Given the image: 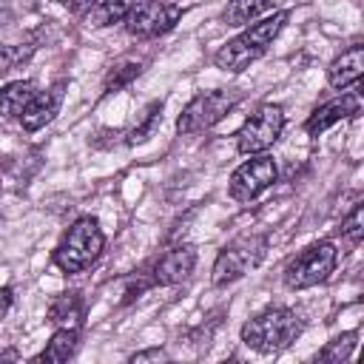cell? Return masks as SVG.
I'll use <instances>...</instances> for the list:
<instances>
[{
	"label": "cell",
	"instance_id": "obj_1",
	"mask_svg": "<svg viewBox=\"0 0 364 364\" xmlns=\"http://www.w3.org/2000/svg\"><path fill=\"white\" fill-rule=\"evenodd\" d=\"M290 20V11H273L250 26H245L233 40H228L216 54H213V63L216 68L222 71H230V74H239L245 71L250 63H256L270 46L273 40L279 37V31L284 28V23Z\"/></svg>",
	"mask_w": 364,
	"mask_h": 364
},
{
	"label": "cell",
	"instance_id": "obj_2",
	"mask_svg": "<svg viewBox=\"0 0 364 364\" xmlns=\"http://www.w3.org/2000/svg\"><path fill=\"white\" fill-rule=\"evenodd\" d=\"M301 330H304L301 316L290 307L276 304V307L256 313L253 318L242 324V341L262 355H273V353L287 350L301 336Z\"/></svg>",
	"mask_w": 364,
	"mask_h": 364
},
{
	"label": "cell",
	"instance_id": "obj_3",
	"mask_svg": "<svg viewBox=\"0 0 364 364\" xmlns=\"http://www.w3.org/2000/svg\"><path fill=\"white\" fill-rule=\"evenodd\" d=\"M105 247V236L102 228L94 216H80L57 242V247L51 250V262L63 270V273H82L85 267H91L100 253Z\"/></svg>",
	"mask_w": 364,
	"mask_h": 364
},
{
	"label": "cell",
	"instance_id": "obj_4",
	"mask_svg": "<svg viewBox=\"0 0 364 364\" xmlns=\"http://www.w3.org/2000/svg\"><path fill=\"white\" fill-rule=\"evenodd\" d=\"M264 253H267V236H253L250 233V236L233 239L230 245H225L216 253V262H213V270H210V282L216 287L233 284L247 270L259 267L262 259H264Z\"/></svg>",
	"mask_w": 364,
	"mask_h": 364
},
{
	"label": "cell",
	"instance_id": "obj_5",
	"mask_svg": "<svg viewBox=\"0 0 364 364\" xmlns=\"http://www.w3.org/2000/svg\"><path fill=\"white\" fill-rule=\"evenodd\" d=\"M336 262H338V250L333 242H327V239L313 242L310 247H304L299 256H293L287 262V267L282 273L284 287H290V290L316 287L330 279V273L336 270Z\"/></svg>",
	"mask_w": 364,
	"mask_h": 364
},
{
	"label": "cell",
	"instance_id": "obj_6",
	"mask_svg": "<svg viewBox=\"0 0 364 364\" xmlns=\"http://www.w3.org/2000/svg\"><path fill=\"white\" fill-rule=\"evenodd\" d=\"M242 94L233 88H213V91H202L196 94L179 114L176 119V131L179 134H199L213 128L216 122H222L236 105H239Z\"/></svg>",
	"mask_w": 364,
	"mask_h": 364
},
{
	"label": "cell",
	"instance_id": "obj_7",
	"mask_svg": "<svg viewBox=\"0 0 364 364\" xmlns=\"http://www.w3.org/2000/svg\"><path fill=\"white\" fill-rule=\"evenodd\" d=\"M182 17V6L173 0H134V6H128L122 26L131 37L136 40H154L168 34Z\"/></svg>",
	"mask_w": 364,
	"mask_h": 364
},
{
	"label": "cell",
	"instance_id": "obj_8",
	"mask_svg": "<svg viewBox=\"0 0 364 364\" xmlns=\"http://www.w3.org/2000/svg\"><path fill=\"white\" fill-rule=\"evenodd\" d=\"M282 128H284V108L264 102L236 131V151L239 154H262L282 136Z\"/></svg>",
	"mask_w": 364,
	"mask_h": 364
},
{
	"label": "cell",
	"instance_id": "obj_9",
	"mask_svg": "<svg viewBox=\"0 0 364 364\" xmlns=\"http://www.w3.org/2000/svg\"><path fill=\"white\" fill-rule=\"evenodd\" d=\"M276 176H279V168H276L273 156H267V154L253 156V154H250V159L242 162V165L230 173L228 191H230V196H233L236 202H250V199H256L262 191H267V188L276 182Z\"/></svg>",
	"mask_w": 364,
	"mask_h": 364
},
{
	"label": "cell",
	"instance_id": "obj_10",
	"mask_svg": "<svg viewBox=\"0 0 364 364\" xmlns=\"http://www.w3.org/2000/svg\"><path fill=\"white\" fill-rule=\"evenodd\" d=\"M148 267V276H151V284L154 287H171V284H179L185 282L193 267H196V250L191 245H176L171 250H165L159 259H154Z\"/></svg>",
	"mask_w": 364,
	"mask_h": 364
},
{
	"label": "cell",
	"instance_id": "obj_11",
	"mask_svg": "<svg viewBox=\"0 0 364 364\" xmlns=\"http://www.w3.org/2000/svg\"><path fill=\"white\" fill-rule=\"evenodd\" d=\"M358 114H361V91H358V85H353V91H347V94H341V97H336V100L318 105V108L304 119V131H307L310 136H318V134H324L327 128H333L336 122L350 119V117H358Z\"/></svg>",
	"mask_w": 364,
	"mask_h": 364
},
{
	"label": "cell",
	"instance_id": "obj_12",
	"mask_svg": "<svg viewBox=\"0 0 364 364\" xmlns=\"http://www.w3.org/2000/svg\"><path fill=\"white\" fill-rule=\"evenodd\" d=\"M63 91H65V80H57L51 88L37 91L34 100H31V102L26 105V111L20 114V125H23L26 131H40V128H46V125L60 114Z\"/></svg>",
	"mask_w": 364,
	"mask_h": 364
},
{
	"label": "cell",
	"instance_id": "obj_13",
	"mask_svg": "<svg viewBox=\"0 0 364 364\" xmlns=\"http://www.w3.org/2000/svg\"><path fill=\"white\" fill-rule=\"evenodd\" d=\"M361 77H364V46L361 43H353L327 65V82L338 91L361 85Z\"/></svg>",
	"mask_w": 364,
	"mask_h": 364
},
{
	"label": "cell",
	"instance_id": "obj_14",
	"mask_svg": "<svg viewBox=\"0 0 364 364\" xmlns=\"http://www.w3.org/2000/svg\"><path fill=\"white\" fill-rule=\"evenodd\" d=\"M284 0H230L222 11V23L225 26H233V28H242V26H250L273 11H279Z\"/></svg>",
	"mask_w": 364,
	"mask_h": 364
},
{
	"label": "cell",
	"instance_id": "obj_15",
	"mask_svg": "<svg viewBox=\"0 0 364 364\" xmlns=\"http://www.w3.org/2000/svg\"><path fill=\"white\" fill-rule=\"evenodd\" d=\"M82 316H85V304H82V296L77 290L60 293L48 304V321L57 327H80Z\"/></svg>",
	"mask_w": 364,
	"mask_h": 364
},
{
	"label": "cell",
	"instance_id": "obj_16",
	"mask_svg": "<svg viewBox=\"0 0 364 364\" xmlns=\"http://www.w3.org/2000/svg\"><path fill=\"white\" fill-rule=\"evenodd\" d=\"M80 344V327H57L54 336L48 338L46 350L34 355V361H48V364H63L77 353Z\"/></svg>",
	"mask_w": 364,
	"mask_h": 364
},
{
	"label": "cell",
	"instance_id": "obj_17",
	"mask_svg": "<svg viewBox=\"0 0 364 364\" xmlns=\"http://www.w3.org/2000/svg\"><path fill=\"white\" fill-rule=\"evenodd\" d=\"M34 94H37V85L31 80H14V82L3 85L0 88V117L20 119V114L34 100Z\"/></svg>",
	"mask_w": 364,
	"mask_h": 364
},
{
	"label": "cell",
	"instance_id": "obj_18",
	"mask_svg": "<svg viewBox=\"0 0 364 364\" xmlns=\"http://www.w3.org/2000/svg\"><path fill=\"white\" fill-rule=\"evenodd\" d=\"M125 11H128V3H125V0H97L94 6H88L85 20H88V26L102 28V26L122 23Z\"/></svg>",
	"mask_w": 364,
	"mask_h": 364
},
{
	"label": "cell",
	"instance_id": "obj_19",
	"mask_svg": "<svg viewBox=\"0 0 364 364\" xmlns=\"http://www.w3.org/2000/svg\"><path fill=\"white\" fill-rule=\"evenodd\" d=\"M139 74H142V63L139 60H122V63L111 65L108 74H105V80H102V94H114L119 88L131 85Z\"/></svg>",
	"mask_w": 364,
	"mask_h": 364
},
{
	"label": "cell",
	"instance_id": "obj_20",
	"mask_svg": "<svg viewBox=\"0 0 364 364\" xmlns=\"http://www.w3.org/2000/svg\"><path fill=\"white\" fill-rule=\"evenodd\" d=\"M162 122V102H151L148 108H145V114H142V119L128 131V136H125V142L128 145H139V142H148L151 136H154V131H156V125Z\"/></svg>",
	"mask_w": 364,
	"mask_h": 364
},
{
	"label": "cell",
	"instance_id": "obj_21",
	"mask_svg": "<svg viewBox=\"0 0 364 364\" xmlns=\"http://www.w3.org/2000/svg\"><path fill=\"white\" fill-rule=\"evenodd\" d=\"M355 338H358V333L336 336L333 341H327V347H324L316 358H318V361H330V364H341V361H347V358L353 355V350H355Z\"/></svg>",
	"mask_w": 364,
	"mask_h": 364
},
{
	"label": "cell",
	"instance_id": "obj_22",
	"mask_svg": "<svg viewBox=\"0 0 364 364\" xmlns=\"http://www.w3.org/2000/svg\"><path fill=\"white\" fill-rule=\"evenodd\" d=\"M341 236L353 245H358L364 239V202H355L353 210L341 219Z\"/></svg>",
	"mask_w": 364,
	"mask_h": 364
},
{
	"label": "cell",
	"instance_id": "obj_23",
	"mask_svg": "<svg viewBox=\"0 0 364 364\" xmlns=\"http://www.w3.org/2000/svg\"><path fill=\"white\" fill-rule=\"evenodd\" d=\"M34 54V46H0V71H11L23 65Z\"/></svg>",
	"mask_w": 364,
	"mask_h": 364
},
{
	"label": "cell",
	"instance_id": "obj_24",
	"mask_svg": "<svg viewBox=\"0 0 364 364\" xmlns=\"http://www.w3.org/2000/svg\"><path fill=\"white\" fill-rule=\"evenodd\" d=\"M171 355L162 350V347H151V350H139V353H134L128 361L131 364H142V361H168Z\"/></svg>",
	"mask_w": 364,
	"mask_h": 364
},
{
	"label": "cell",
	"instance_id": "obj_25",
	"mask_svg": "<svg viewBox=\"0 0 364 364\" xmlns=\"http://www.w3.org/2000/svg\"><path fill=\"white\" fill-rule=\"evenodd\" d=\"M11 304H14V290L11 287H0V321L6 318V313L11 310Z\"/></svg>",
	"mask_w": 364,
	"mask_h": 364
},
{
	"label": "cell",
	"instance_id": "obj_26",
	"mask_svg": "<svg viewBox=\"0 0 364 364\" xmlns=\"http://www.w3.org/2000/svg\"><path fill=\"white\" fill-rule=\"evenodd\" d=\"M94 3H97V0H77V3H74V11H80V9H88V6H94Z\"/></svg>",
	"mask_w": 364,
	"mask_h": 364
},
{
	"label": "cell",
	"instance_id": "obj_27",
	"mask_svg": "<svg viewBox=\"0 0 364 364\" xmlns=\"http://www.w3.org/2000/svg\"><path fill=\"white\" fill-rule=\"evenodd\" d=\"M54 3H68V0H54Z\"/></svg>",
	"mask_w": 364,
	"mask_h": 364
}]
</instances>
